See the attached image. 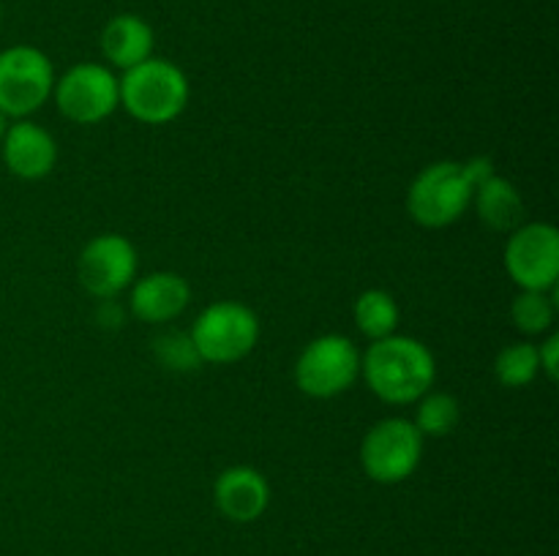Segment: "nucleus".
<instances>
[{
    "instance_id": "nucleus-1",
    "label": "nucleus",
    "mask_w": 559,
    "mask_h": 556,
    "mask_svg": "<svg viewBox=\"0 0 559 556\" xmlns=\"http://www.w3.org/2000/svg\"><path fill=\"white\" fill-rule=\"evenodd\" d=\"M360 374L380 401L404 407L435 387L437 363L424 341L413 336H385L360 354Z\"/></svg>"
},
{
    "instance_id": "nucleus-2",
    "label": "nucleus",
    "mask_w": 559,
    "mask_h": 556,
    "mask_svg": "<svg viewBox=\"0 0 559 556\" xmlns=\"http://www.w3.org/2000/svg\"><path fill=\"white\" fill-rule=\"evenodd\" d=\"M120 107L145 125H164L180 118L189 104V80L173 60L147 58L118 80Z\"/></svg>"
},
{
    "instance_id": "nucleus-3",
    "label": "nucleus",
    "mask_w": 559,
    "mask_h": 556,
    "mask_svg": "<svg viewBox=\"0 0 559 556\" xmlns=\"http://www.w3.org/2000/svg\"><path fill=\"white\" fill-rule=\"evenodd\" d=\"M189 333L202 363L229 365L254 352L260 341V319L238 300H218L197 316Z\"/></svg>"
},
{
    "instance_id": "nucleus-4",
    "label": "nucleus",
    "mask_w": 559,
    "mask_h": 556,
    "mask_svg": "<svg viewBox=\"0 0 559 556\" xmlns=\"http://www.w3.org/2000/svg\"><path fill=\"white\" fill-rule=\"evenodd\" d=\"M473 183L459 161H437L415 174L407 191V213L426 229L456 223L473 205Z\"/></svg>"
},
{
    "instance_id": "nucleus-5",
    "label": "nucleus",
    "mask_w": 559,
    "mask_h": 556,
    "mask_svg": "<svg viewBox=\"0 0 559 556\" xmlns=\"http://www.w3.org/2000/svg\"><path fill=\"white\" fill-rule=\"evenodd\" d=\"M424 458V436L407 418H385L366 431L360 463L374 483L396 485L413 478Z\"/></svg>"
},
{
    "instance_id": "nucleus-6",
    "label": "nucleus",
    "mask_w": 559,
    "mask_h": 556,
    "mask_svg": "<svg viewBox=\"0 0 559 556\" xmlns=\"http://www.w3.org/2000/svg\"><path fill=\"white\" fill-rule=\"evenodd\" d=\"M55 69L41 49L16 44L0 52V112L5 118H31L52 98Z\"/></svg>"
},
{
    "instance_id": "nucleus-7",
    "label": "nucleus",
    "mask_w": 559,
    "mask_h": 556,
    "mask_svg": "<svg viewBox=\"0 0 559 556\" xmlns=\"http://www.w3.org/2000/svg\"><path fill=\"white\" fill-rule=\"evenodd\" d=\"M360 376V349L347 336L328 333L304 347L295 363V385L311 398H336Z\"/></svg>"
},
{
    "instance_id": "nucleus-8",
    "label": "nucleus",
    "mask_w": 559,
    "mask_h": 556,
    "mask_svg": "<svg viewBox=\"0 0 559 556\" xmlns=\"http://www.w3.org/2000/svg\"><path fill=\"white\" fill-rule=\"evenodd\" d=\"M52 98L71 123H102L120 107L118 76L102 63H76L55 80Z\"/></svg>"
},
{
    "instance_id": "nucleus-9",
    "label": "nucleus",
    "mask_w": 559,
    "mask_h": 556,
    "mask_svg": "<svg viewBox=\"0 0 559 556\" xmlns=\"http://www.w3.org/2000/svg\"><path fill=\"white\" fill-rule=\"evenodd\" d=\"M506 270L522 289L549 292L559 278V232L555 223L533 221L508 232Z\"/></svg>"
},
{
    "instance_id": "nucleus-10",
    "label": "nucleus",
    "mask_w": 559,
    "mask_h": 556,
    "mask_svg": "<svg viewBox=\"0 0 559 556\" xmlns=\"http://www.w3.org/2000/svg\"><path fill=\"white\" fill-rule=\"evenodd\" d=\"M76 276L82 289L96 300L118 298L136 278V249L123 234H96L80 251Z\"/></svg>"
},
{
    "instance_id": "nucleus-11",
    "label": "nucleus",
    "mask_w": 559,
    "mask_h": 556,
    "mask_svg": "<svg viewBox=\"0 0 559 556\" xmlns=\"http://www.w3.org/2000/svg\"><path fill=\"white\" fill-rule=\"evenodd\" d=\"M0 150H3L5 169L20 180L47 178L55 164H58V142H55V136L27 118L9 123V131L0 142Z\"/></svg>"
},
{
    "instance_id": "nucleus-12",
    "label": "nucleus",
    "mask_w": 559,
    "mask_h": 556,
    "mask_svg": "<svg viewBox=\"0 0 559 556\" xmlns=\"http://www.w3.org/2000/svg\"><path fill=\"white\" fill-rule=\"evenodd\" d=\"M213 501L218 512L235 523H251L262 518L271 505V485L254 467H227L213 483Z\"/></svg>"
},
{
    "instance_id": "nucleus-13",
    "label": "nucleus",
    "mask_w": 559,
    "mask_h": 556,
    "mask_svg": "<svg viewBox=\"0 0 559 556\" xmlns=\"http://www.w3.org/2000/svg\"><path fill=\"white\" fill-rule=\"evenodd\" d=\"M189 281L173 270L147 273V276L134 278V283H131V314L140 322H151V325L178 319L189 309Z\"/></svg>"
},
{
    "instance_id": "nucleus-14",
    "label": "nucleus",
    "mask_w": 559,
    "mask_h": 556,
    "mask_svg": "<svg viewBox=\"0 0 559 556\" xmlns=\"http://www.w3.org/2000/svg\"><path fill=\"white\" fill-rule=\"evenodd\" d=\"M102 52L115 69H134L142 60L153 58V27L136 14H118L104 25Z\"/></svg>"
},
{
    "instance_id": "nucleus-15",
    "label": "nucleus",
    "mask_w": 559,
    "mask_h": 556,
    "mask_svg": "<svg viewBox=\"0 0 559 556\" xmlns=\"http://www.w3.org/2000/svg\"><path fill=\"white\" fill-rule=\"evenodd\" d=\"M473 202L480 221L489 229H495V232H513L516 227H522L524 202L511 180L491 174L489 180H484L475 189Z\"/></svg>"
},
{
    "instance_id": "nucleus-16",
    "label": "nucleus",
    "mask_w": 559,
    "mask_h": 556,
    "mask_svg": "<svg viewBox=\"0 0 559 556\" xmlns=\"http://www.w3.org/2000/svg\"><path fill=\"white\" fill-rule=\"evenodd\" d=\"M355 327L364 333L366 338L377 341V338L393 336L399 327V303L393 300L391 292L385 289H366L355 300Z\"/></svg>"
},
{
    "instance_id": "nucleus-17",
    "label": "nucleus",
    "mask_w": 559,
    "mask_h": 556,
    "mask_svg": "<svg viewBox=\"0 0 559 556\" xmlns=\"http://www.w3.org/2000/svg\"><path fill=\"white\" fill-rule=\"evenodd\" d=\"M462 418V407H459L456 396L442 390H429L426 396L418 398V412H415V428L420 436L429 439H442V436L453 434Z\"/></svg>"
},
{
    "instance_id": "nucleus-18",
    "label": "nucleus",
    "mask_w": 559,
    "mask_h": 556,
    "mask_svg": "<svg viewBox=\"0 0 559 556\" xmlns=\"http://www.w3.org/2000/svg\"><path fill=\"white\" fill-rule=\"evenodd\" d=\"M555 289L549 292H538V289H522L519 298L511 303V322L527 336H544L551 330L557 314V300Z\"/></svg>"
},
{
    "instance_id": "nucleus-19",
    "label": "nucleus",
    "mask_w": 559,
    "mask_h": 556,
    "mask_svg": "<svg viewBox=\"0 0 559 556\" xmlns=\"http://www.w3.org/2000/svg\"><path fill=\"white\" fill-rule=\"evenodd\" d=\"M495 374L497 379H500V385L511 387V390L533 385L535 376L540 374L538 347L530 341L508 343V347L500 349V354H497Z\"/></svg>"
},
{
    "instance_id": "nucleus-20",
    "label": "nucleus",
    "mask_w": 559,
    "mask_h": 556,
    "mask_svg": "<svg viewBox=\"0 0 559 556\" xmlns=\"http://www.w3.org/2000/svg\"><path fill=\"white\" fill-rule=\"evenodd\" d=\"M153 352H156V360L164 368L178 371V374L197 371L202 365L200 352L191 341V333L183 330H167L164 336H158L156 343H153Z\"/></svg>"
},
{
    "instance_id": "nucleus-21",
    "label": "nucleus",
    "mask_w": 559,
    "mask_h": 556,
    "mask_svg": "<svg viewBox=\"0 0 559 556\" xmlns=\"http://www.w3.org/2000/svg\"><path fill=\"white\" fill-rule=\"evenodd\" d=\"M538 363H540V371H544L551 382H557V376H559V333H551L544 343H538Z\"/></svg>"
},
{
    "instance_id": "nucleus-22",
    "label": "nucleus",
    "mask_w": 559,
    "mask_h": 556,
    "mask_svg": "<svg viewBox=\"0 0 559 556\" xmlns=\"http://www.w3.org/2000/svg\"><path fill=\"white\" fill-rule=\"evenodd\" d=\"M462 167H464V174H467V180L473 183V189H478L484 180H489L491 174H497L495 172V161H491V158H486V156L469 158V161H464Z\"/></svg>"
},
{
    "instance_id": "nucleus-23",
    "label": "nucleus",
    "mask_w": 559,
    "mask_h": 556,
    "mask_svg": "<svg viewBox=\"0 0 559 556\" xmlns=\"http://www.w3.org/2000/svg\"><path fill=\"white\" fill-rule=\"evenodd\" d=\"M9 123H11V118H5V114L0 112V142H3L5 131H9Z\"/></svg>"
},
{
    "instance_id": "nucleus-24",
    "label": "nucleus",
    "mask_w": 559,
    "mask_h": 556,
    "mask_svg": "<svg viewBox=\"0 0 559 556\" xmlns=\"http://www.w3.org/2000/svg\"><path fill=\"white\" fill-rule=\"evenodd\" d=\"M0 20H3V9H0Z\"/></svg>"
}]
</instances>
